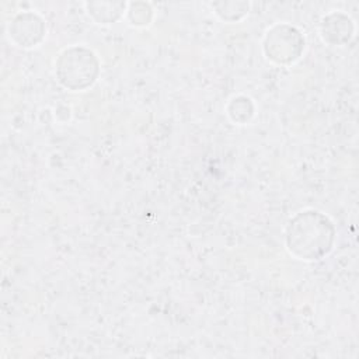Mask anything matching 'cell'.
<instances>
[{
  "instance_id": "4",
  "label": "cell",
  "mask_w": 359,
  "mask_h": 359,
  "mask_svg": "<svg viewBox=\"0 0 359 359\" xmlns=\"http://www.w3.org/2000/svg\"><path fill=\"white\" fill-rule=\"evenodd\" d=\"M43 34V21L32 13H21L15 15L8 25L10 39L22 48L35 46L42 41Z\"/></svg>"
},
{
  "instance_id": "1",
  "label": "cell",
  "mask_w": 359,
  "mask_h": 359,
  "mask_svg": "<svg viewBox=\"0 0 359 359\" xmlns=\"http://www.w3.org/2000/svg\"><path fill=\"white\" fill-rule=\"evenodd\" d=\"M332 240V223L317 210L297 213L286 227V245L300 259H320L331 250Z\"/></svg>"
},
{
  "instance_id": "3",
  "label": "cell",
  "mask_w": 359,
  "mask_h": 359,
  "mask_svg": "<svg viewBox=\"0 0 359 359\" xmlns=\"http://www.w3.org/2000/svg\"><path fill=\"white\" fill-rule=\"evenodd\" d=\"M264 49L272 62L289 65L297 60L304 49V38L297 29L289 25H276L268 31Z\"/></svg>"
},
{
  "instance_id": "2",
  "label": "cell",
  "mask_w": 359,
  "mask_h": 359,
  "mask_svg": "<svg viewBox=\"0 0 359 359\" xmlns=\"http://www.w3.org/2000/svg\"><path fill=\"white\" fill-rule=\"evenodd\" d=\"M98 60L95 55L81 46L66 49L56 62L57 80L70 90L90 87L98 76Z\"/></svg>"
}]
</instances>
